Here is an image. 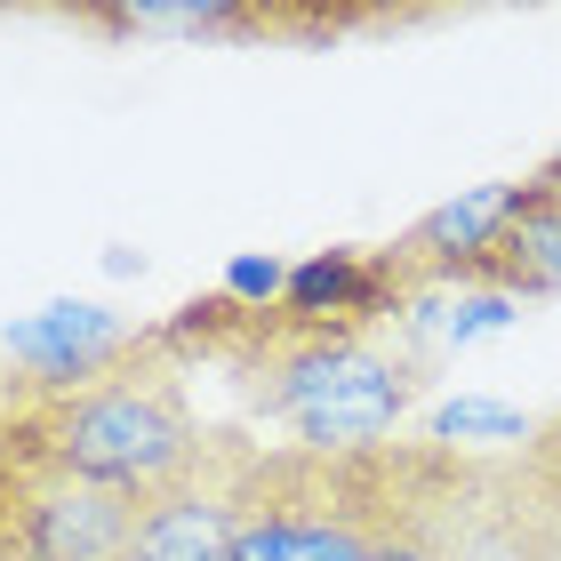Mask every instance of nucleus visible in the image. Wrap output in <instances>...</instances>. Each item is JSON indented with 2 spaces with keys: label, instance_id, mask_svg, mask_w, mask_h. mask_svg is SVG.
Instances as JSON below:
<instances>
[{
  "label": "nucleus",
  "instance_id": "obj_5",
  "mask_svg": "<svg viewBox=\"0 0 561 561\" xmlns=\"http://www.w3.org/2000/svg\"><path fill=\"white\" fill-rule=\"evenodd\" d=\"M137 497L57 466L0 410V561H121Z\"/></svg>",
  "mask_w": 561,
  "mask_h": 561
},
{
  "label": "nucleus",
  "instance_id": "obj_6",
  "mask_svg": "<svg viewBox=\"0 0 561 561\" xmlns=\"http://www.w3.org/2000/svg\"><path fill=\"white\" fill-rule=\"evenodd\" d=\"M241 457L249 449H217V466L193 473L185 490L145 497L121 561H233V546H241Z\"/></svg>",
  "mask_w": 561,
  "mask_h": 561
},
{
  "label": "nucleus",
  "instance_id": "obj_10",
  "mask_svg": "<svg viewBox=\"0 0 561 561\" xmlns=\"http://www.w3.org/2000/svg\"><path fill=\"white\" fill-rule=\"evenodd\" d=\"M522 466L538 473V490L561 505V417H546L538 433H529V449H522Z\"/></svg>",
  "mask_w": 561,
  "mask_h": 561
},
{
  "label": "nucleus",
  "instance_id": "obj_3",
  "mask_svg": "<svg viewBox=\"0 0 561 561\" xmlns=\"http://www.w3.org/2000/svg\"><path fill=\"white\" fill-rule=\"evenodd\" d=\"M410 514V442L369 457L249 449L233 561H377Z\"/></svg>",
  "mask_w": 561,
  "mask_h": 561
},
{
  "label": "nucleus",
  "instance_id": "obj_7",
  "mask_svg": "<svg viewBox=\"0 0 561 561\" xmlns=\"http://www.w3.org/2000/svg\"><path fill=\"white\" fill-rule=\"evenodd\" d=\"M514 209H522V185H473L466 201H442L433 217H417L410 233L377 257V265H386V280H393V297L417 289V280H466V273L505 241Z\"/></svg>",
  "mask_w": 561,
  "mask_h": 561
},
{
  "label": "nucleus",
  "instance_id": "obj_9",
  "mask_svg": "<svg viewBox=\"0 0 561 561\" xmlns=\"http://www.w3.org/2000/svg\"><path fill=\"white\" fill-rule=\"evenodd\" d=\"M466 289H490V297H561V201H529L522 193L505 241L466 273Z\"/></svg>",
  "mask_w": 561,
  "mask_h": 561
},
{
  "label": "nucleus",
  "instance_id": "obj_2",
  "mask_svg": "<svg viewBox=\"0 0 561 561\" xmlns=\"http://www.w3.org/2000/svg\"><path fill=\"white\" fill-rule=\"evenodd\" d=\"M9 417L33 433L57 466L105 481V490L137 497V505L161 497V490H185L225 449V433H209L201 410H193L185 369L152 337L129 362H113L105 377H89V386H72V393H24Z\"/></svg>",
  "mask_w": 561,
  "mask_h": 561
},
{
  "label": "nucleus",
  "instance_id": "obj_8",
  "mask_svg": "<svg viewBox=\"0 0 561 561\" xmlns=\"http://www.w3.org/2000/svg\"><path fill=\"white\" fill-rule=\"evenodd\" d=\"M145 337H129L105 305H48L24 329H9V362H24L33 393H72L89 377H105L113 362H129Z\"/></svg>",
  "mask_w": 561,
  "mask_h": 561
},
{
  "label": "nucleus",
  "instance_id": "obj_4",
  "mask_svg": "<svg viewBox=\"0 0 561 561\" xmlns=\"http://www.w3.org/2000/svg\"><path fill=\"white\" fill-rule=\"evenodd\" d=\"M410 514L425 561H561V505L522 457L481 466L442 442H417Z\"/></svg>",
  "mask_w": 561,
  "mask_h": 561
},
{
  "label": "nucleus",
  "instance_id": "obj_1",
  "mask_svg": "<svg viewBox=\"0 0 561 561\" xmlns=\"http://www.w3.org/2000/svg\"><path fill=\"white\" fill-rule=\"evenodd\" d=\"M201 337L209 353H225L257 410L289 433V449L313 457H369L393 449L401 417L417 410V353L386 345L369 321H305V313H265V305H185V321L161 329L152 345H185Z\"/></svg>",
  "mask_w": 561,
  "mask_h": 561
}]
</instances>
